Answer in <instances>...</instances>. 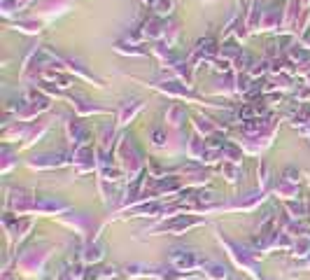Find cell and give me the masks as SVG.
<instances>
[{
	"label": "cell",
	"instance_id": "obj_6",
	"mask_svg": "<svg viewBox=\"0 0 310 280\" xmlns=\"http://www.w3.org/2000/svg\"><path fill=\"white\" fill-rule=\"evenodd\" d=\"M170 117H173V119H175V126H177V124H180V117H182V108H180V105H177V108H173V110H170Z\"/></svg>",
	"mask_w": 310,
	"mask_h": 280
},
{
	"label": "cell",
	"instance_id": "obj_7",
	"mask_svg": "<svg viewBox=\"0 0 310 280\" xmlns=\"http://www.w3.org/2000/svg\"><path fill=\"white\" fill-rule=\"evenodd\" d=\"M163 140H166V136H163L161 131H154V143H156V145H163Z\"/></svg>",
	"mask_w": 310,
	"mask_h": 280
},
{
	"label": "cell",
	"instance_id": "obj_1",
	"mask_svg": "<svg viewBox=\"0 0 310 280\" xmlns=\"http://www.w3.org/2000/svg\"><path fill=\"white\" fill-rule=\"evenodd\" d=\"M194 264H196L194 252H189V250H175L173 252V266H177L180 271H187V269H191Z\"/></svg>",
	"mask_w": 310,
	"mask_h": 280
},
{
	"label": "cell",
	"instance_id": "obj_5",
	"mask_svg": "<svg viewBox=\"0 0 310 280\" xmlns=\"http://www.w3.org/2000/svg\"><path fill=\"white\" fill-rule=\"evenodd\" d=\"M101 257H103L101 248H89V252H87V259H89V262H98Z\"/></svg>",
	"mask_w": 310,
	"mask_h": 280
},
{
	"label": "cell",
	"instance_id": "obj_2",
	"mask_svg": "<svg viewBox=\"0 0 310 280\" xmlns=\"http://www.w3.org/2000/svg\"><path fill=\"white\" fill-rule=\"evenodd\" d=\"M170 7H173L170 0H154V9H156L159 14H170Z\"/></svg>",
	"mask_w": 310,
	"mask_h": 280
},
{
	"label": "cell",
	"instance_id": "obj_4",
	"mask_svg": "<svg viewBox=\"0 0 310 280\" xmlns=\"http://www.w3.org/2000/svg\"><path fill=\"white\" fill-rule=\"evenodd\" d=\"M145 35H152V37L161 35V30H159V21H147V23H145Z\"/></svg>",
	"mask_w": 310,
	"mask_h": 280
},
{
	"label": "cell",
	"instance_id": "obj_3",
	"mask_svg": "<svg viewBox=\"0 0 310 280\" xmlns=\"http://www.w3.org/2000/svg\"><path fill=\"white\" fill-rule=\"evenodd\" d=\"M140 108V103H133V105H124L122 108V115H119V119H122V124L126 122V119H129V117H133V112H136V110Z\"/></svg>",
	"mask_w": 310,
	"mask_h": 280
}]
</instances>
